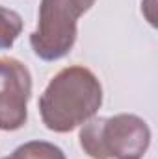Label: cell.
Wrapping results in <instances>:
<instances>
[{
  "label": "cell",
  "mask_w": 158,
  "mask_h": 159,
  "mask_svg": "<svg viewBox=\"0 0 158 159\" xmlns=\"http://www.w3.org/2000/svg\"><path fill=\"white\" fill-rule=\"evenodd\" d=\"M95 0H41L39 20L30 35L34 54L43 61L65 57L78 35V19L93 7Z\"/></svg>",
  "instance_id": "cell-3"
},
{
  "label": "cell",
  "mask_w": 158,
  "mask_h": 159,
  "mask_svg": "<svg viewBox=\"0 0 158 159\" xmlns=\"http://www.w3.org/2000/svg\"><path fill=\"white\" fill-rule=\"evenodd\" d=\"M13 156L17 159H67L63 150L47 141H30L21 144Z\"/></svg>",
  "instance_id": "cell-5"
},
{
  "label": "cell",
  "mask_w": 158,
  "mask_h": 159,
  "mask_svg": "<svg viewBox=\"0 0 158 159\" xmlns=\"http://www.w3.org/2000/svg\"><path fill=\"white\" fill-rule=\"evenodd\" d=\"M32 74L15 57H0V129H21L28 120Z\"/></svg>",
  "instance_id": "cell-4"
},
{
  "label": "cell",
  "mask_w": 158,
  "mask_h": 159,
  "mask_svg": "<svg viewBox=\"0 0 158 159\" xmlns=\"http://www.w3.org/2000/svg\"><path fill=\"white\" fill-rule=\"evenodd\" d=\"M102 106V85L86 67L62 69L39 98L43 124L56 133H69L93 119Z\"/></svg>",
  "instance_id": "cell-1"
},
{
  "label": "cell",
  "mask_w": 158,
  "mask_h": 159,
  "mask_svg": "<svg viewBox=\"0 0 158 159\" xmlns=\"http://www.w3.org/2000/svg\"><path fill=\"white\" fill-rule=\"evenodd\" d=\"M80 146L91 159H141L151 144L147 122L136 115L89 119L82 124Z\"/></svg>",
  "instance_id": "cell-2"
},
{
  "label": "cell",
  "mask_w": 158,
  "mask_h": 159,
  "mask_svg": "<svg viewBox=\"0 0 158 159\" xmlns=\"http://www.w3.org/2000/svg\"><path fill=\"white\" fill-rule=\"evenodd\" d=\"M2 159H17L15 156H11V157H2Z\"/></svg>",
  "instance_id": "cell-7"
},
{
  "label": "cell",
  "mask_w": 158,
  "mask_h": 159,
  "mask_svg": "<svg viewBox=\"0 0 158 159\" xmlns=\"http://www.w3.org/2000/svg\"><path fill=\"white\" fill-rule=\"evenodd\" d=\"M22 32V19L17 11L0 6V50L11 48Z\"/></svg>",
  "instance_id": "cell-6"
}]
</instances>
